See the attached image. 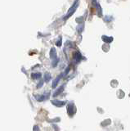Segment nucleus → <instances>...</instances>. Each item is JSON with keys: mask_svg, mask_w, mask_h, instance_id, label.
<instances>
[{"mask_svg": "<svg viewBox=\"0 0 130 131\" xmlns=\"http://www.w3.org/2000/svg\"><path fill=\"white\" fill-rule=\"evenodd\" d=\"M79 5V1H75L74 4H73V5L70 7V9L68 10L66 15L64 16V18H63V19H64L65 20H67L68 18H70V16L75 13V12L76 11L77 8H78Z\"/></svg>", "mask_w": 130, "mask_h": 131, "instance_id": "1", "label": "nucleus"}, {"mask_svg": "<svg viewBox=\"0 0 130 131\" xmlns=\"http://www.w3.org/2000/svg\"><path fill=\"white\" fill-rule=\"evenodd\" d=\"M52 103L53 104L54 106H57V107H62L65 105L66 104V102L65 101H59V100H52Z\"/></svg>", "mask_w": 130, "mask_h": 131, "instance_id": "2", "label": "nucleus"}, {"mask_svg": "<svg viewBox=\"0 0 130 131\" xmlns=\"http://www.w3.org/2000/svg\"><path fill=\"white\" fill-rule=\"evenodd\" d=\"M64 89H65V85L60 86V87L53 93V95H52V96H53V97H57L58 95H60V94L64 91Z\"/></svg>", "mask_w": 130, "mask_h": 131, "instance_id": "3", "label": "nucleus"}, {"mask_svg": "<svg viewBox=\"0 0 130 131\" xmlns=\"http://www.w3.org/2000/svg\"><path fill=\"white\" fill-rule=\"evenodd\" d=\"M67 112L70 116H72L74 115V105L70 103L67 106Z\"/></svg>", "mask_w": 130, "mask_h": 131, "instance_id": "4", "label": "nucleus"}, {"mask_svg": "<svg viewBox=\"0 0 130 131\" xmlns=\"http://www.w3.org/2000/svg\"><path fill=\"white\" fill-rule=\"evenodd\" d=\"M74 59H75V61H77V62H79V61H81V59H82V56H81L79 52H75V54H74Z\"/></svg>", "mask_w": 130, "mask_h": 131, "instance_id": "5", "label": "nucleus"}, {"mask_svg": "<svg viewBox=\"0 0 130 131\" xmlns=\"http://www.w3.org/2000/svg\"><path fill=\"white\" fill-rule=\"evenodd\" d=\"M50 57L52 60L57 57V56H56V48H51V50H50Z\"/></svg>", "mask_w": 130, "mask_h": 131, "instance_id": "6", "label": "nucleus"}, {"mask_svg": "<svg viewBox=\"0 0 130 131\" xmlns=\"http://www.w3.org/2000/svg\"><path fill=\"white\" fill-rule=\"evenodd\" d=\"M60 80H61V76H57L55 80H53V81H52V87L55 89L56 86H57V84H59V82H60Z\"/></svg>", "mask_w": 130, "mask_h": 131, "instance_id": "7", "label": "nucleus"}, {"mask_svg": "<svg viewBox=\"0 0 130 131\" xmlns=\"http://www.w3.org/2000/svg\"><path fill=\"white\" fill-rule=\"evenodd\" d=\"M102 39L103 41H105V43H110L111 42H112L113 41V37H108V36H102Z\"/></svg>", "mask_w": 130, "mask_h": 131, "instance_id": "8", "label": "nucleus"}, {"mask_svg": "<svg viewBox=\"0 0 130 131\" xmlns=\"http://www.w3.org/2000/svg\"><path fill=\"white\" fill-rule=\"evenodd\" d=\"M31 78L33 80H38V79H40L41 78V74L40 73H33L31 75Z\"/></svg>", "mask_w": 130, "mask_h": 131, "instance_id": "9", "label": "nucleus"}, {"mask_svg": "<svg viewBox=\"0 0 130 131\" xmlns=\"http://www.w3.org/2000/svg\"><path fill=\"white\" fill-rule=\"evenodd\" d=\"M36 100L39 101V102H42L44 99H46V96L45 95H36L35 96Z\"/></svg>", "mask_w": 130, "mask_h": 131, "instance_id": "10", "label": "nucleus"}, {"mask_svg": "<svg viewBox=\"0 0 130 131\" xmlns=\"http://www.w3.org/2000/svg\"><path fill=\"white\" fill-rule=\"evenodd\" d=\"M51 78H52V76H51L50 74L49 73H46L45 75H44V81H45L46 83H48V82L50 81Z\"/></svg>", "mask_w": 130, "mask_h": 131, "instance_id": "11", "label": "nucleus"}, {"mask_svg": "<svg viewBox=\"0 0 130 131\" xmlns=\"http://www.w3.org/2000/svg\"><path fill=\"white\" fill-rule=\"evenodd\" d=\"M58 62H59V58H55L53 59V61H52V67H56V66L58 65Z\"/></svg>", "mask_w": 130, "mask_h": 131, "instance_id": "12", "label": "nucleus"}, {"mask_svg": "<svg viewBox=\"0 0 130 131\" xmlns=\"http://www.w3.org/2000/svg\"><path fill=\"white\" fill-rule=\"evenodd\" d=\"M84 24H81V25H79L78 26H77V31H78L79 33H81L84 30Z\"/></svg>", "mask_w": 130, "mask_h": 131, "instance_id": "13", "label": "nucleus"}, {"mask_svg": "<svg viewBox=\"0 0 130 131\" xmlns=\"http://www.w3.org/2000/svg\"><path fill=\"white\" fill-rule=\"evenodd\" d=\"M43 80H41V81H40L39 83L38 84V85H37V88H38V89H39V88L43 87Z\"/></svg>", "mask_w": 130, "mask_h": 131, "instance_id": "14", "label": "nucleus"}, {"mask_svg": "<svg viewBox=\"0 0 130 131\" xmlns=\"http://www.w3.org/2000/svg\"><path fill=\"white\" fill-rule=\"evenodd\" d=\"M56 45H57L58 47H60L61 45H62V38H60V39L57 41V42H56Z\"/></svg>", "mask_w": 130, "mask_h": 131, "instance_id": "15", "label": "nucleus"}, {"mask_svg": "<svg viewBox=\"0 0 130 131\" xmlns=\"http://www.w3.org/2000/svg\"><path fill=\"white\" fill-rule=\"evenodd\" d=\"M69 71H70V67H67V69L66 70V71H65V73L63 74V75H67L68 72H69Z\"/></svg>", "mask_w": 130, "mask_h": 131, "instance_id": "16", "label": "nucleus"}, {"mask_svg": "<svg viewBox=\"0 0 130 131\" xmlns=\"http://www.w3.org/2000/svg\"><path fill=\"white\" fill-rule=\"evenodd\" d=\"M33 129H34V131H39V126L34 125V128H33Z\"/></svg>", "mask_w": 130, "mask_h": 131, "instance_id": "17", "label": "nucleus"}]
</instances>
